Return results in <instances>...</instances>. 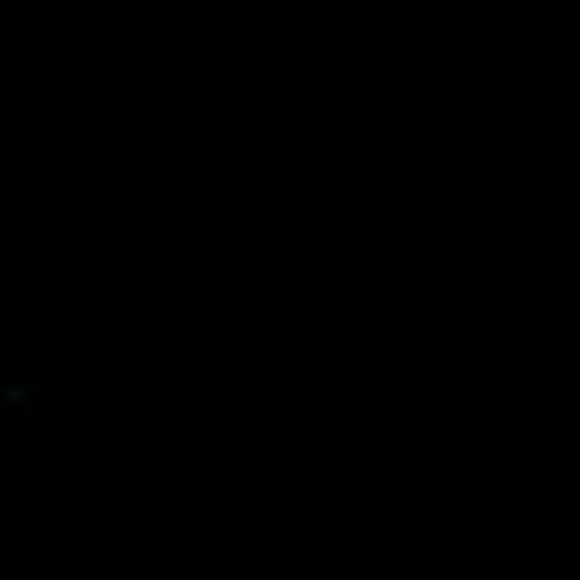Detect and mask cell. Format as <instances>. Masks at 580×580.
Returning a JSON list of instances; mask_svg holds the SVG:
<instances>
[{
  "label": "cell",
  "instance_id": "1",
  "mask_svg": "<svg viewBox=\"0 0 580 580\" xmlns=\"http://www.w3.org/2000/svg\"><path fill=\"white\" fill-rule=\"evenodd\" d=\"M27 394H30L27 387H4V397H7V404H24Z\"/></svg>",
  "mask_w": 580,
  "mask_h": 580
}]
</instances>
